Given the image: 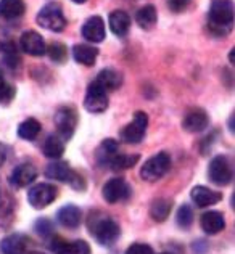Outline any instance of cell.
I'll list each match as a JSON object with an SVG mask.
<instances>
[{
	"label": "cell",
	"instance_id": "cell-1",
	"mask_svg": "<svg viewBox=\"0 0 235 254\" xmlns=\"http://www.w3.org/2000/svg\"><path fill=\"white\" fill-rule=\"evenodd\" d=\"M208 24L214 36H226L234 24V3L231 0H214L208 13Z\"/></svg>",
	"mask_w": 235,
	"mask_h": 254
},
{
	"label": "cell",
	"instance_id": "cell-2",
	"mask_svg": "<svg viewBox=\"0 0 235 254\" xmlns=\"http://www.w3.org/2000/svg\"><path fill=\"white\" fill-rule=\"evenodd\" d=\"M90 232L93 238L97 240L100 245L103 246H111L118 242V238L121 235V229L115 219H111L108 216L102 217H90Z\"/></svg>",
	"mask_w": 235,
	"mask_h": 254
},
{
	"label": "cell",
	"instance_id": "cell-3",
	"mask_svg": "<svg viewBox=\"0 0 235 254\" xmlns=\"http://www.w3.org/2000/svg\"><path fill=\"white\" fill-rule=\"evenodd\" d=\"M37 24L42 26L44 29H49L52 32H60L66 28V18L63 15L62 5L60 3H47L37 15Z\"/></svg>",
	"mask_w": 235,
	"mask_h": 254
},
{
	"label": "cell",
	"instance_id": "cell-4",
	"mask_svg": "<svg viewBox=\"0 0 235 254\" xmlns=\"http://www.w3.org/2000/svg\"><path fill=\"white\" fill-rule=\"evenodd\" d=\"M171 168V156L167 153L161 151L158 155L147 159V163L140 169V177L147 182H157L161 177L166 176V172Z\"/></svg>",
	"mask_w": 235,
	"mask_h": 254
},
{
	"label": "cell",
	"instance_id": "cell-5",
	"mask_svg": "<svg viewBox=\"0 0 235 254\" xmlns=\"http://www.w3.org/2000/svg\"><path fill=\"white\" fill-rule=\"evenodd\" d=\"M147 126H149V118H147L144 111H137L136 115H134L132 121L119 132V137L126 143H131V145L139 143V142H142L145 137Z\"/></svg>",
	"mask_w": 235,
	"mask_h": 254
},
{
	"label": "cell",
	"instance_id": "cell-6",
	"mask_svg": "<svg viewBox=\"0 0 235 254\" xmlns=\"http://www.w3.org/2000/svg\"><path fill=\"white\" fill-rule=\"evenodd\" d=\"M102 195H103V199L106 203L116 204L119 201H126V199H129L132 195V189L124 179L115 177V179H110L108 182L103 185Z\"/></svg>",
	"mask_w": 235,
	"mask_h": 254
},
{
	"label": "cell",
	"instance_id": "cell-7",
	"mask_svg": "<svg viewBox=\"0 0 235 254\" xmlns=\"http://www.w3.org/2000/svg\"><path fill=\"white\" fill-rule=\"evenodd\" d=\"M55 126L58 130V137L63 140H70L78 126V113L73 106H60L55 115Z\"/></svg>",
	"mask_w": 235,
	"mask_h": 254
},
{
	"label": "cell",
	"instance_id": "cell-8",
	"mask_svg": "<svg viewBox=\"0 0 235 254\" xmlns=\"http://www.w3.org/2000/svg\"><path fill=\"white\" fill-rule=\"evenodd\" d=\"M58 196V190L55 185L52 184H37L31 187L28 193V201L32 208L36 209H44L49 204H52Z\"/></svg>",
	"mask_w": 235,
	"mask_h": 254
},
{
	"label": "cell",
	"instance_id": "cell-9",
	"mask_svg": "<svg viewBox=\"0 0 235 254\" xmlns=\"http://www.w3.org/2000/svg\"><path fill=\"white\" fill-rule=\"evenodd\" d=\"M208 176H210L213 184H216L219 187L229 185L232 177H234V172H232V166H231L229 158L223 156V155L214 156L211 159L210 169H208Z\"/></svg>",
	"mask_w": 235,
	"mask_h": 254
},
{
	"label": "cell",
	"instance_id": "cell-10",
	"mask_svg": "<svg viewBox=\"0 0 235 254\" xmlns=\"http://www.w3.org/2000/svg\"><path fill=\"white\" fill-rule=\"evenodd\" d=\"M84 106H85V110L90 113H103L108 108V92H106L97 81H93L87 87Z\"/></svg>",
	"mask_w": 235,
	"mask_h": 254
},
{
	"label": "cell",
	"instance_id": "cell-11",
	"mask_svg": "<svg viewBox=\"0 0 235 254\" xmlns=\"http://www.w3.org/2000/svg\"><path fill=\"white\" fill-rule=\"evenodd\" d=\"M32 242L23 233H11L0 242V250L3 254H28L31 251Z\"/></svg>",
	"mask_w": 235,
	"mask_h": 254
},
{
	"label": "cell",
	"instance_id": "cell-12",
	"mask_svg": "<svg viewBox=\"0 0 235 254\" xmlns=\"http://www.w3.org/2000/svg\"><path fill=\"white\" fill-rule=\"evenodd\" d=\"M50 248L55 254H90V246L84 240L66 242V240L57 237L52 240Z\"/></svg>",
	"mask_w": 235,
	"mask_h": 254
},
{
	"label": "cell",
	"instance_id": "cell-13",
	"mask_svg": "<svg viewBox=\"0 0 235 254\" xmlns=\"http://www.w3.org/2000/svg\"><path fill=\"white\" fill-rule=\"evenodd\" d=\"M19 45L31 57H42L45 53L44 37L36 31H24L19 37Z\"/></svg>",
	"mask_w": 235,
	"mask_h": 254
},
{
	"label": "cell",
	"instance_id": "cell-14",
	"mask_svg": "<svg viewBox=\"0 0 235 254\" xmlns=\"http://www.w3.org/2000/svg\"><path fill=\"white\" fill-rule=\"evenodd\" d=\"M208 124H210V118H208L206 111L201 108H192L185 113L184 121H182V127L187 132H201L205 130Z\"/></svg>",
	"mask_w": 235,
	"mask_h": 254
},
{
	"label": "cell",
	"instance_id": "cell-15",
	"mask_svg": "<svg viewBox=\"0 0 235 254\" xmlns=\"http://www.w3.org/2000/svg\"><path fill=\"white\" fill-rule=\"evenodd\" d=\"M36 177H37L36 166H32L31 163H21L11 171L10 182L15 187H18V189H23V187H28L34 182Z\"/></svg>",
	"mask_w": 235,
	"mask_h": 254
},
{
	"label": "cell",
	"instance_id": "cell-16",
	"mask_svg": "<svg viewBox=\"0 0 235 254\" xmlns=\"http://www.w3.org/2000/svg\"><path fill=\"white\" fill-rule=\"evenodd\" d=\"M105 23L100 16H90L82 24V37L92 44H98L105 39Z\"/></svg>",
	"mask_w": 235,
	"mask_h": 254
},
{
	"label": "cell",
	"instance_id": "cell-17",
	"mask_svg": "<svg viewBox=\"0 0 235 254\" xmlns=\"http://www.w3.org/2000/svg\"><path fill=\"white\" fill-rule=\"evenodd\" d=\"M190 196H192V201L195 203L198 208H208V206L218 204L221 199H223V195H221L219 191H214L205 185L195 187V189L192 190Z\"/></svg>",
	"mask_w": 235,
	"mask_h": 254
},
{
	"label": "cell",
	"instance_id": "cell-18",
	"mask_svg": "<svg viewBox=\"0 0 235 254\" xmlns=\"http://www.w3.org/2000/svg\"><path fill=\"white\" fill-rule=\"evenodd\" d=\"M57 220L66 229H76L82 222V211L75 204H66L57 212Z\"/></svg>",
	"mask_w": 235,
	"mask_h": 254
},
{
	"label": "cell",
	"instance_id": "cell-19",
	"mask_svg": "<svg viewBox=\"0 0 235 254\" xmlns=\"http://www.w3.org/2000/svg\"><path fill=\"white\" fill-rule=\"evenodd\" d=\"M200 225L208 235H216L221 230H224V227H226L224 214L219 211H208L201 216Z\"/></svg>",
	"mask_w": 235,
	"mask_h": 254
},
{
	"label": "cell",
	"instance_id": "cell-20",
	"mask_svg": "<svg viewBox=\"0 0 235 254\" xmlns=\"http://www.w3.org/2000/svg\"><path fill=\"white\" fill-rule=\"evenodd\" d=\"M110 29L118 37H124L131 29V18L123 10H115L110 15Z\"/></svg>",
	"mask_w": 235,
	"mask_h": 254
},
{
	"label": "cell",
	"instance_id": "cell-21",
	"mask_svg": "<svg viewBox=\"0 0 235 254\" xmlns=\"http://www.w3.org/2000/svg\"><path fill=\"white\" fill-rule=\"evenodd\" d=\"M76 171H73L68 163L65 161H55V163H50L49 166L45 168V176L49 179H53V180H58V182H68L73 177V174Z\"/></svg>",
	"mask_w": 235,
	"mask_h": 254
},
{
	"label": "cell",
	"instance_id": "cell-22",
	"mask_svg": "<svg viewBox=\"0 0 235 254\" xmlns=\"http://www.w3.org/2000/svg\"><path fill=\"white\" fill-rule=\"evenodd\" d=\"M118 153H119V146H118L116 140L106 138L97 150V161H98V164L105 166V168H110L111 161L115 159Z\"/></svg>",
	"mask_w": 235,
	"mask_h": 254
},
{
	"label": "cell",
	"instance_id": "cell-23",
	"mask_svg": "<svg viewBox=\"0 0 235 254\" xmlns=\"http://www.w3.org/2000/svg\"><path fill=\"white\" fill-rule=\"evenodd\" d=\"M24 11L26 5L23 0H0V18L16 19L23 16Z\"/></svg>",
	"mask_w": 235,
	"mask_h": 254
},
{
	"label": "cell",
	"instance_id": "cell-24",
	"mask_svg": "<svg viewBox=\"0 0 235 254\" xmlns=\"http://www.w3.org/2000/svg\"><path fill=\"white\" fill-rule=\"evenodd\" d=\"M73 57H75V60L80 64L92 66L98 57V50L95 49V47H90V45H85V44H78V45L73 47Z\"/></svg>",
	"mask_w": 235,
	"mask_h": 254
},
{
	"label": "cell",
	"instance_id": "cell-25",
	"mask_svg": "<svg viewBox=\"0 0 235 254\" xmlns=\"http://www.w3.org/2000/svg\"><path fill=\"white\" fill-rule=\"evenodd\" d=\"M95 81L102 85L106 92H108V90H116L118 87H121V84H123V76H121L119 72L115 69L105 68L98 72Z\"/></svg>",
	"mask_w": 235,
	"mask_h": 254
},
{
	"label": "cell",
	"instance_id": "cell-26",
	"mask_svg": "<svg viewBox=\"0 0 235 254\" xmlns=\"http://www.w3.org/2000/svg\"><path fill=\"white\" fill-rule=\"evenodd\" d=\"M172 209V201L167 198H158L150 206V216L155 222H164L169 217Z\"/></svg>",
	"mask_w": 235,
	"mask_h": 254
},
{
	"label": "cell",
	"instance_id": "cell-27",
	"mask_svg": "<svg viewBox=\"0 0 235 254\" xmlns=\"http://www.w3.org/2000/svg\"><path fill=\"white\" fill-rule=\"evenodd\" d=\"M42 150H44V155L47 158H50V159L62 158V155L65 153V142H63V138L55 135V133H52V135L47 137Z\"/></svg>",
	"mask_w": 235,
	"mask_h": 254
},
{
	"label": "cell",
	"instance_id": "cell-28",
	"mask_svg": "<svg viewBox=\"0 0 235 254\" xmlns=\"http://www.w3.org/2000/svg\"><path fill=\"white\" fill-rule=\"evenodd\" d=\"M157 19H158L157 8L153 5L142 6L136 15V21L142 29H152L157 24Z\"/></svg>",
	"mask_w": 235,
	"mask_h": 254
},
{
	"label": "cell",
	"instance_id": "cell-29",
	"mask_svg": "<svg viewBox=\"0 0 235 254\" xmlns=\"http://www.w3.org/2000/svg\"><path fill=\"white\" fill-rule=\"evenodd\" d=\"M40 132V123L34 118H29L23 121L18 127V135L24 140H34Z\"/></svg>",
	"mask_w": 235,
	"mask_h": 254
},
{
	"label": "cell",
	"instance_id": "cell-30",
	"mask_svg": "<svg viewBox=\"0 0 235 254\" xmlns=\"http://www.w3.org/2000/svg\"><path fill=\"white\" fill-rule=\"evenodd\" d=\"M139 161V155H124V153H118L115 159L110 164V169L113 171H123V169H129L134 164Z\"/></svg>",
	"mask_w": 235,
	"mask_h": 254
},
{
	"label": "cell",
	"instance_id": "cell-31",
	"mask_svg": "<svg viewBox=\"0 0 235 254\" xmlns=\"http://www.w3.org/2000/svg\"><path fill=\"white\" fill-rule=\"evenodd\" d=\"M45 52L49 53L50 60L55 63H65L66 58H68V49L62 42H52L49 47H45Z\"/></svg>",
	"mask_w": 235,
	"mask_h": 254
},
{
	"label": "cell",
	"instance_id": "cell-32",
	"mask_svg": "<svg viewBox=\"0 0 235 254\" xmlns=\"http://www.w3.org/2000/svg\"><path fill=\"white\" fill-rule=\"evenodd\" d=\"M176 222L179 227L182 229H189L193 222V209L190 208L189 204H182L179 208L177 214H176Z\"/></svg>",
	"mask_w": 235,
	"mask_h": 254
},
{
	"label": "cell",
	"instance_id": "cell-33",
	"mask_svg": "<svg viewBox=\"0 0 235 254\" xmlns=\"http://www.w3.org/2000/svg\"><path fill=\"white\" fill-rule=\"evenodd\" d=\"M15 97V87L5 81L3 74L0 72V103H8Z\"/></svg>",
	"mask_w": 235,
	"mask_h": 254
},
{
	"label": "cell",
	"instance_id": "cell-34",
	"mask_svg": "<svg viewBox=\"0 0 235 254\" xmlns=\"http://www.w3.org/2000/svg\"><path fill=\"white\" fill-rule=\"evenodd\" d=\"M34 230L42 237H49L53 233V224L50 222L49 219H39L37 222L34 224Z\"/></svg>",
	"mask_w": 235,
	"mask_h": 254
},
{
	"label": "cell",
	"instance_id": "cell-35",
	"mask_svg": "<svg viewBox=\"0 0 235 254\" xmlns=\"http://www.w3.org/2000/svg\"><path fill=\"white\" fill-rule=\"evenodd\" d=\"M126 254H155V253H153V250L150 248L149 245H145V243H134V245L129 246V248H127Z\"/></svg>",
	"mask_w": 235,
	"mask_h": 254
},
{
	"label": "cell",
	"instance_id": "cell-36",
	"mask_svg": "<svg viewBox=\"0 0 235 254\" xmlns=\"http://www.w3.org/2000/svg\"><path fill=\"white\" fill-rule=\"evenodd\" d=\"M189 3H190V0H167V6H169V10L174 13L184 11L187 6H189Z\"/></svg>",
	"mask_w": 235,
	"mask_h": 254
},
{
	"label": "cell",
	"instance_id": "cell-37",
	"mask_svg": "<svg viewBox=\"0 0 235 254\" xmlns=\"http://www.w3.org/2000/svg\"><path fill=\"white\" fill-rule=\"evenodd\" d=\"M6 161V148H5V145L0 142V166H3Z\"/></svg>",
	"mask_w": 235,
	"mask_h": 254
},
{
	"label": "cell",
	"instance_id": "cell-38",
	"mask_svg": "<svg viewBox=\"0 0 235 254\" xmlns=\"http://www.w3.org/2000/svg\"><path fill=\"white\" fill-rule=\"evenodd\" d=\"M75 3H84V2H87V0H73Z\"/></svg>",
	"mask_w": 235,
	"mask_h": 254
},
{
	"label": "cell",
	"instance_id": "cell-39",
	"mask_svg": "<svg viewBox=\"0 0 235 254\" xmlns=\"http://www.w3.org/2000/svg\"><path fill=\"white\" fill-rule=\"evenodd\" d=\"M28 254H42V253H31V251H29Z\"/></svg>",
	"mask_w": 235,
	"mask_h": 254
},
{
	"label": "cell",
	"instance_id": "cell-40",
	"mask_svg": "<svg viewBox=\"0 0 235 254\" xmlns=\"http://www.w3.org/2000/svg\"><path fill=\"white\" fill-rule=\"evenodd\" d=\"M161 254H171V253H161Z\"/></svg>",
	"mask_w": 235,
	"mask_h": 254
}]
</instances>
